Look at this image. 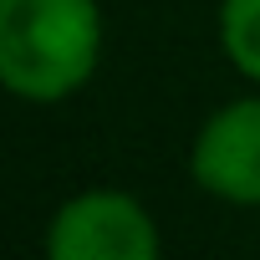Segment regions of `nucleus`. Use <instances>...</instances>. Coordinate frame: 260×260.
Segmentation results:
<instances>
[{"instance_id":"obj_3","label":"nucleus","mask_w":260,"mask_h":260,"mask_svg":"<svg viewBox=\"0 0 260 260\" xmlns=\"http://www.w3.org/2000/svg\"><path fill=\"white\" fill-rule=\"evenodd\" d=\"M189 174L224 204H260V97H235L199 127Z\"/></svg>"},{"instance_id":"obj_1","label":"nucleus","mask_w":260,"mask_h":260,"mask_svg":"<svg viewBox=\"0 0 260 260\" xmlns=\"http://www.w3.org/2000/svg\"><path fill=\"white\" fill-rule=\"evenodd\" d=\"M102 56L97 0H0V82L21 102L82 92Z\"/></svg>"},{"instance_id":"obj_2","label":"nucleus","mask_w":260,"mask_h":260,"mask_svg":"<svg viewBox=\"0 0 260 260\" xmlns=\"http://www.w3.org/2000/svg\"><path fill=\"white\" fill-rule=\"evenodd\" d=\"M46 260H164L153 214L122 189H82L72 194L51 230Z\"/></svg>"},{"instance_id":"obj_4","label":"nucleus","mask_w":260,"mask_h":260,"mask_svg":"<svg viewBox=\"0 0 260 260\" xmlns=\"http://www.w3.org/2000/svg\"><path fill=\"white\" fill-rule=\"evenodd\" d=\"M219 46L235 72L260 82V0H219Z\"/></svg>"}]
</instances>
